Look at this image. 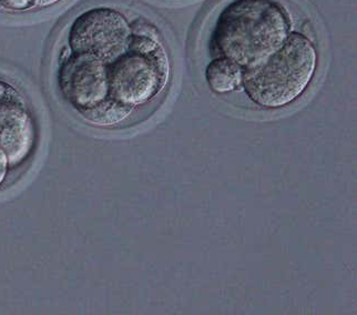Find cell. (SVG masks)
I'll return each mask as SVG.
<instances>
[{"label": "cell", "mask_w": 357, "mask_h": 315, "mask_svg": "<svg viewBox=\"0 0 357 315\" xmlns=\"http://www.w3.org/2000/svg\"><path fill=\"white\" fill-rule=\"evenodd\" d=\"M291 22L273 0H234L220 14L212 33L214 52L248 69L281 48Z\"/></svg>", "instance_id": "6da1fadb"}, {"label": "cell", "mask_w": 357, "mask_h": 315, "mask_svg": "<svg viewBox=\"0 0 357 315\" xmlns=\"http://www.w3.org/2000/svg\"><path fill=\"white\" fill-rule=\"evenodd\" d=\"M317 67V52L309 38L291 33L264 61L243 69L242 86L263 108H283L303 95Z\"/></svg>", "instance_id": "7a4b0ae2"}, {"label": "cell", "mask_w": 357, "mask_h": 315, "mask_svg": "<svg viewBox=\"0 0 357 315\" xmlns=\"http://www.w3.org/2000/svg\"><path fill=\"white\" fill-rule=\"evenodd\" d=\"M170 63L165 48L152 52L129 49L109 65V97L126 106H142L168 82Z\"/></svg>", "instance_id": "3957f363"}, {"label": "cell", "mask_w": 357, "mask_h": 315, "mask_svg": "<svg viewBox=\"0 0 357 315\" xmlns=\"http://www.w3.org/2000/svg\"><path fill=\"white\" fill-rule=\"evenodd\" d=\"M132 26L125 15L110 7H92L79 13L66 33V47L110 63L129 50Z\"/></svg>", "instance_id": "277c9868"}, {"label": "cell", "mask_w": 357, "mask_h": 315, "mask_svg": "<svg viewBox=\"0 0 357 315\" xmlns=\"http://www.w3.org/2000/svg\"><path fill=\"white\" fill-rule=\"evenodd\" d=\"M108 69L103 60L63 47L57 72L60 95L78 114L93 108L109 97Z\"/></svg>", "instance_id": "5b68a950"}, {"label": "cell", "mask_w": 357, "mask_h": 315, "mask_svg": "<svg viewBox=\"0 0 357 315\" xmlns=\"http://www.w3.org/2000/svg\"><path fill=\"white\" fill-rule=\"evenodd\" d=\"M35 118L22 93L8 82L0 80V149L9 167L27 160L35 148Z\"/></svg>", "instance_id": "8992f818"}, {"label": "cell", "mask_w": 357, "mask_h": 315, "mask_svg": "<svg viewBox=\"0 0 357 315\" xmlns=\"http://www.w3.org/2000/svg\"><path fill=\"white\" fill-rule=\"evenodd\" d=\"M206 78L214 93H232L243 82V68L232 60L218 57L208 63Z\"/></svg>", "instance_id": "52a82bcc"}, {"label": "cell", "mask_w": 357, "mask_h": 315, "mask_svg": "<svg viewBox=\"0 0 357 315\" xmlns=\"http://www.w3.org/2000/svg\"><path fill=\"white\" fill-rule=\"evenodd\" d=\"M132 112L133 108L131 107L126 106L116 99L108 97L106 100H103L93 108L88 109L79 114H82V117L91 125L112 127L121 123Z\"/></svg>", "instance_id": "ba28073f"}, {"label": "cell", "mask_w": 357, "mask_h": 315, "mask_svg": "<svg viewBox=\"0 0 357 315\" xmlns=\"http://www.w3.org/2000/svg\"><path fill=\"white\" fill-rule=\"evenodd\" d=\"M0 8L10 13H26L38 8V0H0Z\"/></svg>", "instance_id": "9c48e42d"}, {"label": "cell", "mask_w": 357, "mask_h": 315, "mask_svg": "<svg viewBox=\"0 0 357 315\" xmlns=\"http://www.w3.org/2000/svg\"><path fill=\"white\" fill-rule=\"evenodd\" d=\"M9 168L10 167H9L7 155H5L3 150L0 149V185H3V181H5Z\"/></svg>", "instance_id": "30bf717a"}, {"label": "cell", "mask_w": 357, "mask_h": 315, "mask_svg": "<svg viewBox=\"0 0 357 315\" xmlns=\"http://www.w3.org/2000/svg\"><path fill=\"white\" fill-rule=\"evenodd\" d=\"M63 0H38V9L50 8L52 6H56Z\"/></svg>", "instance_id": "8fae6325"}]
</instances>
